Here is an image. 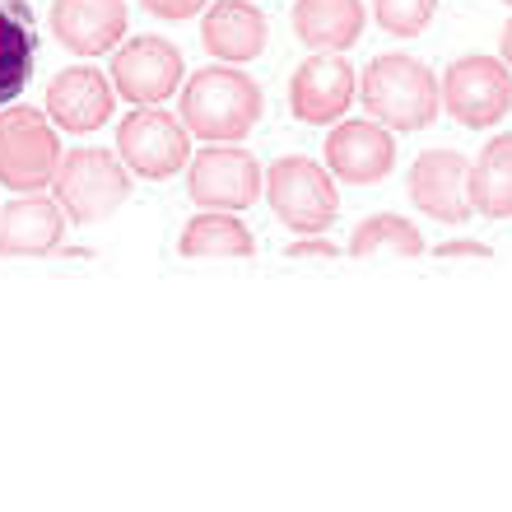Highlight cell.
<instances>
[{"instance_id": "1", "label": "cell", "mask_w": 512, "mask_h": 512, "mask_svg": "<svg viewBox=\"0 0 512 512\" xmlns=\"http://www.w3.org/2000/svg\"><path fill=\"white\" fill-rule=\"evenodd\" d=\"M266 112V94L252 75L233 66H205L182 84V122L205 145H238L243 135L256 131Z\"/></svg>"}, {"instance_id": "2", "label": "cell", "mask_w": 512, "mask_h": 512, "mask_svg": "<svg viewBox=\"0 0 512 512\" xmlns=\"http://www.w3.org/2000/svg\"><path fill=\"white\" fill-rule=\"evenodd\" d=\"M359 98H364L368 117L382 122L387 131H424L443 112L438 75L405 52H387L378 61H368L364 80H359Z\"/></svg>"}, {"instance_id": "3", "label": "cell", "mask_w": 512, "mask_h": 512, "mask_svg": "<svg viewBox=\"0 0 512 512\" xmlns=\"http://www.w3.org/2000/svg\"><path fill=\"white\" fill-rule=\"evenodd\" d=\"M52 196L75 224H103L131 196V173L108 149H70L52 177Z\"/></svg>"}, {"instance_id": "4", "label": "cell", "mask_w": 512, "mask_h": 512, "mask_svg": "<svg viewBox=\"0 0 512 512\" xmlns=\"http://www.w3.org/2000/svg\"><path fill=\"white\" fill-rule=\"evenodd\" d=\"M270 210L289 224L294 233H326L331 219L340 215V196H336V177L331 168L303 154L275 159L266 168V191Z\"/></svg>"}, {"instance_id": "5", "label": "cell", "mask_w": 512, "mask_h": 512, "mask_svg": "<svg viewBox=\"0 0 512 512\" xmlns=\"http://www.w3.org/2000/svg\"><path fill=\"white\" fill-rule=\"evenodd\" d=\"M61 168V140L47 112L0 108V187L5 191H47Z\"/></svg>"}, {"instance_id": "6", "label": "cell", "mask_w": 512, "mask_h": 512, "mask_svg": "<svg viewBox=\"0 0 512 512\" xmlns=\"http://www.w3.org/2000/svg\"><path fill=\"white\" fill-rule=\"evenodd\" d=\"M443 112L466 131L499 126L512 112V70L499 56H461L443 70Z\"/></svg>"}, {"instance_id": "7", "label": "cell", "mask_w": 512, "mask_h": 512, "mask_svg": "<svg viewBox=\"0 0 512 512\" xmlns=\"http://www.w3.org/2000/svg\"><path fill=\"white\" fill-rule=\"evenodd\" d=\"M191 131L177 112L163 108H135L131 117L117 122V159L131 168V173L149 177V182H163V177H177L182 163H191Z\"/></svg>"}, {"instance_id": "8", "label": "cell", "mask_w": 512, "mask_h": 512, "mask_svg": "<svg viewBox=\"0 0 512 512\" xmlns=\"http://www.w3.org/2000/svg\"><path fill=\"white\" fill-rule=\"evenodd\" d=\"M266 191V173L252 149L243 145H205L187 163V196L201 210H247Z\"/></svg>"}, {"instance_id": "9", "label": "cell", "mask_w": 512, "mask_h": 512, "mask_svg": "<svg viewBox=\"0 0 512 512\" xmlns=\"http://www.w3.org/2000/svg\"><path fill=\"white\" fill-rule=\"evenodd\" d=\"M112 84L135 108H159L182 89V52L168 38H131L112 52Z\"/></svg>"}, {"instance_id": "10", "label": "cell", "mask_w": 512, "mask_h": 512, "mask_svg": "<svg viewBox=\"0 0 512 512\" xmlns=\"http://www.w3.org/2000/svg\"><path fill=\"white\" fill-rule=\"evenodd\" d=\"M410 201L424 210L429 219L443 224H466L475 215L471 210V159L461 149H424L410 173H405Z\"/></svg>"}, {"instance_id": "11", "label": "cell", "mask_w": 512, "mask_h": 512, "mask_svg": "<svg viewBox=\"0 0 512 512\" xmlns=\"http://www.w3.org/2000/svg\"><path fill=\"white\" fill-rule=\"evenodd\" d=\"M359 94V75L340 52H317L289 80V112L308 126H331L350 112Z\"/></svg>"}, {"instance_id": "12", "label": "cell", "mask_w": 512, "mask_h": 512, "mask_svg": "<svg viewBox=\"0 0 512 512\" xmlns=\"http://www.w3.org/2000/svg\"><path fill=\"white\" fill-rule=\"evenodd\" d=\"M42 112L52 117V126L70 135L103 131L108 117H117V84H108V75L94 66H70L61 75H52Z\"/></svg>"}, {"instance_id": "13", "label": "cell", "mask_w": 512, "mask_h": 512, "mask_svg": "<svg viewBox=\"0 0 512 512\" xmlns=\"http://www.w3.org/2000/svg\"><path fill=\"white\" fill-rule=\"evenodd\" d=\"M326 168L331 177L350 182V187H368L396 168V140L382 122H336L326 135Z\"/></svg>"}, {"instance_id": "14", "label": "cell", "mask_w": 512, "mask_h": 512, "mask_svg": "<svg viewBox=\"0 0 512 512\" xmlns=\"http://www.w3.org/2000/svg\"><path fill=\"white\" fill-rule=\"evenodd\" d=\"M52 33L75 56H108L126 38V0H52Z\"/></svg>"}, {"instance_id": "15", "label": "cell", "mask_w": 512, "mask_h": 512, "mask_svg": "<svg viewBox=\"0 0 512 512\" xmlns=\"http://www.w3.org/2000/svg\"><path fill=\"white\" fill-rule=\"evenodd\" d=\"M66 238V210L56 196L28 191L19 201L0 205V256H47Z\"/></svg>"}, {"instance_id": "16", "label": "cell", "mask_w": 512, "mask_h": 512, "mask_svg": "<svg viewBox=\"0 0 512 512\" xmlns=\"http://www.w3.org/2000/svg\"><path fill=\"white\" fill-rule=\"evenodd\" d=\"M266 14L247 5V0H219V5H205L201 14V42L205 52L229 61V66H243V61H256L266 52Z\"/></svg>"}, {"instance_id": "17", "label": "cell", "mask_w": 512, "mask_h": 512, "mask_svg": "<svg viewBox=\"0 0 512 512\" xmlns=\"http://www.w3.org/2000/svg\"><path fill=\"white\" fill-rule=\"evenodd\" d=\"M364 19V0H294V38L312 52H350Z\"/></svg>"}, {"instance_id": "18", "label": "cell", "mask_w": 512, "mask_h": 512, "mask_svg": "<svg viewBox=\"0 0 512 512\" xmlns=\"http://www.w3.org/2000/svg\"><path fill=\"white\" fill-rule=\"evenodd\" d=\"M33 61H38V24L28 0H0V108L19 98Z\"/></svg>"}, {"instance_id": "19", "label": "cell", "mask_w": 512, "mask_h": 512, "mask_svg": "<svg viewBox=\"0 0 512 512\" xmlns=\"http://www.w3.org/2000/svg\"><path fill=\"white\" fill-rule=\"evenodd\" d=\"M177 252L191 261H224V256H252V229L233 210H201L196 219L182 224L177 233Z\"/></svg>"}, {"instance_id": "20", "label": "cell", "mask_w": 512, "mask_h": 512, "mask_svg": "<svg viewBox=\"0 0 512 512\" xmlns=\"http://www.w3.org/2000/svg\"><path fill=\"white\" fill-rule=\"evenodd\" d=\"M471 210L485 219H512V135H494L471 163Z\"/></svg>"}, {"instance_id": "21", "label": "cell", "mask_w": 512, "mask_h": 512, "mask_svg": "<svg viewBox=\"0 0 512 512\" xmlns=\"http://www.w3.org/2000/svg\"><path fill=\"white\" fill-rule=\"evenodd\" d=\"M419 252H424V233L405 215H391V210L359 219L350 233V256H359V261H396V256L405 261V256Z\"/></svg>"}, {"instance_id": "22", "label": "cell", "mask_w": 512, "mask_h": 512, "mask_svg": "<svg viewBox=\"0 0 512 512\" xmlns=\"http://www.w3.org/2000/svg\"><path fill=\"white\" fill-rule=\"evenodd\" d=\"M438 0H373V19L391 38H419L433 24Z\"/></svg>"}, {"instance_id": "23", "label": "cell", "mask_w": 512, "mask_h": 512, "mask_svg": "<svg viewBox=\"0 0 512 512\" xmlns=\"http://www.w3.org/2000/svg\"><path fill=\"white\" fill-rule=\"evenodd\" d=\"M289 256L294 261H336V243L322 233H303L298 243H289Z\"/></svg>"}, {"instance_id": "24", "label": "cell", "mask_w": 512, "mask_h": 512, "mask_svg": "<svg viewBox=\"0 0 512 512\" xmlns=\"http://www.w3.org/2000/svg\"><path fill=\"white\" fill-rule=\"evenodd\" d=\"M149 14H159V19H173V24H182V19H191V14H201L210 0H140Z\"/></svg>"}, {"instance_id": "25", "label": "cell", "mask_w": 512, "mask_h": 512, "mask_svg": "<svg viewBox=\"0 0 512 512\" xmlns=\"http://www.w3.org/2000/svg\"><path fill=\"white\" fill-rule=\"evenodd\" d=\"M438 256H443V261H457V256H475V261H485L489 247L485 243H471V238H452V243L438 247Z\"/></svg>"}, {"instance_id": "26", "label": "cell", "mask_w": 512, "mask_h": 512, "mask_svg": "<svg viewBox=\"0 0 512 512\" xmlns=\"http://www.w3.org/2000/svg\"><path fill=\"white\" fill-rule=\"evenodd\" d=\"M499 61L512 70V19L503 24V38H499Z\"/></svg>"}, {"instance_id": "27", "label": "cell", "mask_w": 512, "mask_h": 512, "mask_svg": "<svg viewBox=\"0 0 512 512\" xmlns=\"http://www.w3.org/2000/svg\"><path fill=\"white\" fill-rule=\"evenodd\" d=\"M503 5H512V0H503Z\"/></svg>"}]
</instances>
